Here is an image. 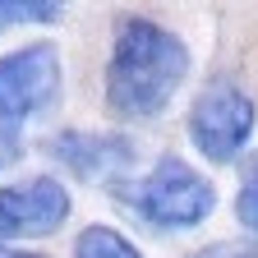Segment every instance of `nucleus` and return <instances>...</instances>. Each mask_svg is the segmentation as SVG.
Listing matches in <instances>:
<instances>
[{
    "instance_id": "f257e3e1",
    "label": "nucleus",
    "mask_w": 258,
    "mask_h": 258,
    "mask_svg": "<svg viewBox=\"0 0 258 258\" xmlns=\"http://www.w3.org/2000/svg\"><path fill=\"white\" fill-rule=\"evenodd\" d=\"M189 79V46L166 23L124 14L111 37L106 60V106L120 120H152L161 115L180 83Z\"/></svg>"
},
{
    "instance_id": "f03ea898",
    "label": "nucleus",
    "mask_w": 258,
    "mask_h": 258,
    "mask_svg": "<svg viewBox=\"0 0 258 258\" xmlns=\"http://www.w3.org/2000/svg\"><path fill=\"white\" fill-rule=\"evenodd\" d=\"M115 199L152 231H194L217 208V184L180 157H161L139 180H120Z\"/></svg>"
},
{
    "instance_id": "7ed1b4c3",
    "label": "nucleus",
    "mask_w": 258,
    "mask_h": 258,
    "mask_svg": "<svg viewBox=\"0 0 258 258\" xmlns=\"http://www.w3.org/2000/svg\"><path fill=\"white\" fill-rule=\"evenodd\" d=\"M253 124H258L253 97L235 79L217 74L199 88V97L189 106V143L208 161H217V166H231V161L244 157V148L253 139Z\"/></svg>"
},
{
    "instance_id": "20e7f679",
    "label": "nucleus",
    "mask_w": 258,
    "mask_h": 258,
    "mask_svg": "<svg viewBox=\"0 0 258 258\" xmlns=\"http://www.w3.org/2000/svg\"><path fill=\"white\" fill-rule=\"evenodd\" d=\"M64 70L51 42H28L10 55H0V124L19 129L23 120L42 115L60 102Z\"/></svg>"
},
{
    "instance_id": "39448f33",
    "label": "nucleus",
    "mask_w": 258,
    "mask_h": 258,
    "mask_svg": "<svg viewBox=\"0 0 258 258\" xmlns=\"http://www.w3.org/2000/svg\"><path fill=\"white\" fill-rule=\"evenodd\" d=\"M42 152L70 175L92 180V184L115 180L139 161V143L129 134H115V129H60L42 143Z\"/></svg>"
},
{
    "instance_id": "423d86ee",
    "label": "nucleus",
    "mask_w": 258,
    "mask_h": 258,
    "mask_svg": "<svg viewBox=\"0 0 258 258\" xmlns=\"http://www.w3.org/2000/svg\"><path fill=\"white\" fill-rule=\"evenodd\" d=\"M70 189L55 175H28L0 189V240H32V235H55L70 221Z\"/></svg>"
},
{
    "instance_id": "0eeeda50",
    "label": "nucleus",
    "mask_w": 258,
    "mask_h": 258,
    "mask_svg": "<svg viewBox=\"0 0 258 258\" xmlns=\"http://www.w3.org/2000/svg\"><path fill=\"white\" fill-rule=\"evenodd\" d=\"M74 258H143V249L129 240L124 231L97 221V226H83L79 240H74Z\"/></svg>"
},
{
    "instance_id": "6e6552de",
    "label": "nucleus",
    "mask_w": 258,
    "mask_h": 258,
    "mask_svg": "<svg viewBox=\"0 0 258 258\" xmlns=\"http://www.w3.org/2000/svg\"><path fill=\"white\" fill-rule=\"evenodd\" d=\"M235 221H240V226H249V231L258 235V152H249V157H244V166H240Z\"/></svg>"
},
{
    "instance_id": "1a4fd4ad",
    "label": "nucleus",
    "mask_w": 258,
    "mask_h": 258,
    "mask_svg": "<svg viewBox=\"0 0 258 258\" xmlns=\"http://www.w3.org/2000/svg\"><path fill=\"white\" fill-rule=\"evenodd\" d=\"M60 5L51 0H0V32H10L19 23H55Z\"/></svg>"
},
{
    "instance_id": "9d476101",
    "label": "nucleus",
    "mask_w": 258,
    "mask_h": 258,
    "mask_svg": "<svg viewBox=\"0 0 258 258\" xmlns=\"http://www.w3.org/2000/svg\"><path fill=\"white\" fill-rule=\"evenodd\" d=\"M184 258H258V249L253 244H226V240H217V244H203V249H194Z\"/></svg>"
},
{
    "instance_id": "9b49d317",
    "label": "nucleus",
    "mask_w": 258,
    "mask_h": 258,
    "mask_svg": "<svg viewBox=\"0 0 258 258\" xmlns=\"http://www.w3.org/2000/svg\"><path fill=\"white\" fill-rule=\"evenodd\" d=\"M19 157H23V143H19V129L0 124V171H5V166H14Z\"/></svg>"
},
{
    "instance_id": "f8f14e48",
    "label": "nucleus",
    "mask_w": 258,
    "mask_h": 258,
    "mask_svg": "<svg viewBox=\"0 0 258 258\" xmlns=\"http://www.w3.org/2000/svg\"><path fill=\"white\" fill-rule=\"evenodd\" d=\"M0 258H51V253H37V249H0Z\"/></svg>"
}]
</instances>
